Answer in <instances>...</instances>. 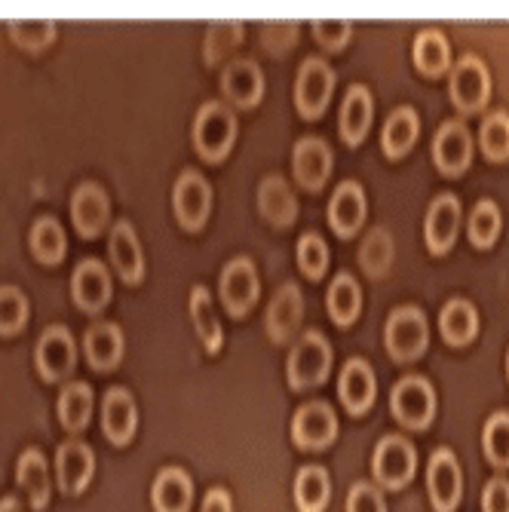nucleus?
<instances>
[{"instance_id": "nucleus-1", "label": "nucleus", "mask_w": 509, "mask_h": 512, "mask_svg": "<svg viewBox=\"0 0 509 512\" xmlns=\"http://www.w3.org/2000/svg\"><path fill=\"white\" fill-rule=\"evenodd\" d=\"M237 142V117L221 102H206L194 117V145L200 157L221 160Z\"/></svg>"}, {"instance_id": "nucleus-2", "label": "nucleus", "mask_w": 509, "mask_h": 512, "mask_svg": "<svg viewBox=\"0 0 509 512\" xmlns=\"http://www.w3.org/2000/svg\"><path fill=\"white\" fill-rule=\"evenodd\" d=\"M332 368V344L322 338L319 332H304V338L292 347L289 353V362H286V375H289V384L295 390H304V387H316L326 381Z\"/></svg>"}, {"instance_id": "nucleus-3", "label": "nucleus", "mask_w": 509, "mask_h": 512, "mask_svg": "<svg viewBox=\"0 0 509 512\" xmlns=\"http://www.w3.org/2000/svg\"><path fill=\"white\" fill-rule=\"evenodd\" d=\"M390 411L402 427L424 430L436 414V390L427 378L408 375L390 393Z\"/></svg>"}, {"instance_id": "nucleus-4", "label": "nucleus", "mask_w": 509, "mask_h": 512, "mask_svg": "<svg viewBox=\"0 0 509 512\" xmlns=\"http://www.w3.org/2000/svg\"><path fill=\"white\" fill-rule=\"evenodd\" d=\"M384 344L393 353V359H418L430 344V325L424 310L396 307L387 319Z\"/></svg>"}, {"instance_id": "nucleus-5", "label": "nucleus", "mask_w": 509, "mask_h": 512, "mask_svg": "<svg viewBox=\"0 0 509 512\" xmlns=\"http://www.w3.org/2000/svg\"><path fill=\"white\" fill-rule=\"evenodd\" d=\"M414 467H418V451L402 436H384L375 448L372 457V473L387 491H399L402 485L411 482Z\"/></svg>"}, {"instance_id": "nucleus-6", "label": "nucleus", "mask_w": 509, "mask_h": 512, "mask_svg": "<svg viewBox=\"0 0 509 512\" xmlns=\"http://www.w3.org/2000/svg\"><path fill=\"white\" fill-rule=\"evenodd\" d=\"M448 92H451V102L464 114L482 111L488 96H491V74H488L485 62L479 56H464V59H460L451 68Z\"/></svg>"}, {"instance_id": "nucleus-7", "label": "nucleus", "mask_w": 509, "mask_h": 512, "mask_svg": "<svg viewBox=\"0 0 509 512\" xmlns=\"http://www.w3.org/2000/svg\"><path fill=\"white\" fill-rule=\"evenodd\" d=\"M332 89H335V71L329 68V62H322L319 56L304 59V65L298 68V80H295V105L301 117L313 120L326 111Z\"/></svg>"}, {"instance_id": "nucleus-8", "label": "nucleus", "mask_w": 509, "mask_h": 512, "mask_svg": "<svg viewBox=\"0 0 509 512\" xmlns=\"http://www.w3.org/2000/svg\"><path fill=\"white\" fill-rule=\"evenodd\" d=\"M338 439V414L326 402H307L292 417V442L298 448H329Z\"/></svg>"}, {"instance_id": "nucleus-9", "label": "nucleus", "mask_w": 509, "mask_h": 512, "mask_svg": "<svg viewBox=\"0 0 509 512\" xmlns=\"http://www.w3.org/2000/svg\"><path fill=\"white\" fill-rule=\"evenodd\" d=\"M172 206H175V218L184 227H203V221L209 218L212 209V188L209 181L197 172V169H184L172 188Z\"/></svg>"}, {"instance_id": "nucleus-10", "label": "nucleus", "mask_w": 509, "mask_h": 512, "mask_svg": "<svg viewBox=\"0 0 509 512\" xmlns=\"http://www.w3.org/2000/svg\"><path fill=\"white\" fill-rule=\"evenodd\" d=\"M427 488L436 512H451L460 503L464 491V476H460V463L451 448H436L427 467Z\"/></svg>"}, {"instance_id": "nucleus-11", "label": "nucleus", "mask_w": 509, "mask_h": 512, "mask_svg": "<svg viewBox=\"0 0 509 512\" xmlns=\"http://www.w3.org/2000/svg\"><path fill=\"white\" fill-rule=\"evenodd\" d=\"M74 359H77V347H74L71 332L65 325H50V329L40 335L37 350H34L37 371L46 381H59V378L71 375Z\"/></svg>"}, {"instance_id": "nucleus-12", "label": "nucleus", "mask_w": 509, "mask_h": 512, "mask_svg": "<svg viewBox=\"0 0 509 512\" xmlns=\"http://www.w3.org/2000/svg\"><path fill=\"white\" fill-rule=\"evenodd\" d=\"M433 160L445 175H460L473 160V135L464 120H445L433 138Z\"/></svg>"}, {"instance_id": "nucleus-13", "label": "nucleus", "mask_w": 509, "mask_h": 512, "mask_svg": "<svg viewBox=\"0 0 509 512\" xmlns=\"http://www.w3.org/2000/svg\"><path fill=\"white\" fill-rule=\"evenodd\" d=\"M258 270L249 258L227 261L221 270V301L230 316H243L258 301Z\"/></svg>"}, {"instance_id": "nucleus-14", "label": "nucleus", "mask_w": 509, "mask_h": 512, "mask_svg": "<svg viewBox=\"0 0 509 512\" xmlns=\"http://www.w3.org/2000/svg\"><path fill=\"white\" fill-rule=\"evenodd\" d=\"M71 295L80 310L99 313L111 301V276H108L105 264L96 258L80 261L71 273Z\"/></svg>"}, {"instance_id": "nucleus-15", "label": "nucleus", "mask_w": 509, "mask_h": 512, "mask_svg": "<svg viewBox=\"0 0 509 512\" xmlns=\"http://www.w3.org/2000/svg\"><path fill=\"white\" fill-rule=\"evenodd\" d=\"M108 215H111V200L102 184L96 181L77 184V191L71 197V218H74V227L80 230V237H96L108 224Z\"/></svg>"}, {"instance_id": "nucleus-16", "label": "nucleus", "mask_w": 509, "mask_h": 512, "mask_svg": "<svg viewBox=\"0 0 509 512\" xmlns=\"http://www.w3.org/2000/svg\"><path fill=\"white\" fill-rule=\"evenodd\" d=\"M56 473H59V488L65 494H80L92 473H96V454L80 439H68L56 451Z\"/></svg>"}, {"instance_id": "nucleus-17", "label": "nucleus", "mask_w": 509, "mask_h": 512, "mask_svg": "<svg viewBox=\"0 0 509 512\" xmlns=\"http://www.w3.org/2000/svg\"><path fill=\"white\" fill-rule=\"evenodd\" d=\"M292 166H295V178L307 191H319L332 172V148L322 142V138L307 135L301 142H295Z\"/></svg>"}, {"instance_id": "nucleus-18", "label": "nucleus", "mask_w": 509, "mask_h": 512, "mask_svg": "<svg viewBox=\"0 0 509 512\" xmlns=\"http://www.w3.org/2000/svg\"><path fill=\"white\" fill-rule=\"evenodd\" d=\"M221 92L240 108H255L264 96L261 68L252 59H234L221 71Z\"/></svg>"}, {"instance_id": "nucleus-19", "label": "nucleus", "mask_w": 509, "mask_h": 512, "mask_svg": "<svg viewBox=\"0 0 509 512\" xmlns=\"http://www.w3.org/2000/svg\"><path fill=\"white\" fill-rule=\"evenodd\" d=\"M338 393H341L350 414H362V411L372 408L375 393H378V381H375L372 365H368L365 359H347L341 368Z\"/></svg>"}, {"instance_id": "nucleus-20", "label": "nucleus", "mask_w": 509, "mask_h": 512, "mask_svg": "<svg viewBox=\"0 0 509 512\" xmlns=\"http://www.w3.org/2000/svg\"><path fill=\"white\" fill-rule=\"evenodd\" d=\"M457 227H460V200L454 194H439L430 203V212L424 221V237H427L430 252L436 255L448 252L457 237Z\"/></svg>"}, {"instance_id": "nucleus-21", "label": "nucleus", "mask_w": 509, "mask_h": 512, "mask_svg": "<svg viewBox=\"0 0 509 512\" xmlns=\"http://www.w3.org/2000/svg\"><path fill=\"white\" fill-rule=\"evenodd\" d=\"M301 316H304V301H301V292L295 283H286L276 289L270 307H267V332L276 344H286L301 325Z\"/></svg>"}, {"instance_id": "nucleus-22", "label": "nucleus", "mask_w": 509, "mask_h": 512, "mask_svg": "<svg viewBox=\"0 0 509 512\" xmlns=\"http://www.w3.org/2000/svg\"><path fill=\"white\" fill-rule=\"evenodd\" d=\"M138 424V411L135 399L126 387H111L102 402V430L114 445H126L135 433Z\"/></svg>"}, {"instance_id": "nucleus-23", "label": "nucleus", "mask_w": 509, "mask_h": 512, "mask_svg": "<svg viewBox=\"0 0 509 512\" xmlns=\"http://www.w3.org/2000/svg\"><path fill=\"white\" fill-rule=\"evenodd\" d=\"M362 221H365V191L356 181H341L329 203V224L335 227L338 237H353Z\"/></svg>"}, {"instance_id": "nucleus-24", "label": "nucleus", "mask_w": 509, "mask_h": 512, "mask_svg": "<svg viewBox=\"0 0 509 512\" xmlns=\"http://www.w3.org/2000/svg\"><path fill=\"white\" fill-rule=\"evenodd\" d=\"M111 258H114V267L126 283H138V279L145 276L142 243H138V234L129 221H117L111 227Z\"/></svg>"}, {"instance_id": "nucleus-25", "label": "nucleus", "mask_w": 509, "mask_h": 512, "mask_svg": "<svg viewBox=\"0 0 509 512\" xmlns=\"http://www.w3.org/2000/svg\"><path fill=\"white\" fill-rule=\"evenodd\" d=\"M191 500H194V482L184 470L166 467L154 479L151 503H154L157 512H191Z\"/></svg>"}, {"instance_id": "nucleus-26", "label": "nucleus", "mask_w": 509, "mask_h": 512, "mask_svg": "<svg viewBox=\"0 0 509 512\" xmlns=\"http://www.w3.org/2000/svg\"><path fill=\"white\" fill-rule=\"evenodd\" d=\"M258 209L276 227H289L295 221L298 203H295V194L286 184V178H280V175L261 178V184H258Z\"/></svg>"}, {"instance_id": "nucleus-27", "label": "nucleus", "mask_w": 509, "mask_h": 512, "mask_svg": "<svg viewBox=\"0 0 509 512\" xmlns=\"http://www.w3.org/2000/svg\"><path fill=\"white\" fill-rule=\"evenodd\" d=\"M372 114H375V105H372V92L362 83H353L344 96V105H341V138L347 145H359L368 126H372Z\"/></svg>"}, {"instance_id": "nucleus-28", "label": "nucleus", "mask_w": 509, "mask_h": 512, "mask_svg": "<svg viewBox=\"0 0 509 512\" xmlns=\"http://www.w3.org/2000/svg\"><path fill=\"white\" fill-rule=\"evenodd\" d=\"M19 485L28 494V503L34 509H43L50 503L53 494V482H50V467H46V457L37 448H25L19 457V467H16Z\"/></svg>"}, {"instance_id": "nucleus-29", "label": "nucleus", "mask_w": 509, "mask_h": 512, "mask_svg": "<svg viewBox=\"0 0 509 512\" xmlns=\"http://www.w3.org/2000/svg\"><path fill=\"white\" fill-rule=\"evenodd\" d=\"M83 350L86 359L92 362V368H114L123 356V332L114 322H96L89 325V332L83 338Z\"/></svg>"}, {"instance_id": "nucleus-30", "label": "nucleus", "mask_w": 509, "mask_h": 512, "mask_svg": "<svg viewBox=\"0 0 509 512\" xmlns=\"http://www.w3.org/2000/svg\"><path fill=\"white\" fill-rule=\"evenodd\" d=\"M439 329H442V338L454 347H464L476 338L479 332V313L470 301L464 298H454L442 307L439 313Z\"/></svg>"}, {"instance_id": "nucleus-31", "label": "nucleus", "mask_w": 509, "mask_h": 512, "mask_svg": "<svg viewBox=\"0 0 509 512\" xmlns=\"http://www.w3.org/2000/svg\"><path fill=\"white\" fill-rule=\"evenodd\" d=\"M418 129H421V123H418V111L408 108V105L396 108V111L387 117L384 132H381L384 154H390V157H402L405 151H411V145L418 142Z\"/></svg>"}, {"instance_id": "nucleus-32", "label": "nucleus", "mask_w": 509, "mask_h": 512, "mask_svg": "<svg viewBox=\"0 0 509 512\" xmlns=\"http://www.w3.org/2000/svg\"><path fill=\"white\" fill-rule=\"evenodd\" d=\"M332 500V482L322 467H304L295 476V506L298 512H322Z\"/></svg>"}, {"instance_id": "nucleus-33", "label": "nucleus", "mask_w": 509, "mask_h": 512, "mask_svg": "<svg viewBox=\"0 0 509 512\" xmlns=\"http://www.w3.org/2000/svg\"><path fill=\"white\" fill-rule=\"evenodd\" d=\"M414 65H418V71H424L427 77H439V74L448 71L451 46H448L442 31L427 28V31H421L418 37H414Z\"/></svg>"}, {"instance_id": "nucleus-34", "label": "nucleus", "mask_w": 509, "mask_h": 512, "mask_svg": "<svg viewBox=\"0 0 509 512\" xmlns=\"http://www.w3.org/2000/svg\"><path fill=\"white\" fill-rule=\"evenodd\" d=\"M191 319L197 325V335H200L203 347L209 353H218L221 344H224V332H221V319H218V313L212 307V298H209L206 286L191 289Z\"/></svg>"}, {"instance_id": "nucleus-35", "label": "nucleus", "mask_w": 509, "mask_h": 512, "mask_svg": "<svg viewBox=\"0 0 509 512\" xmlns=\"http://www.w3.org/2000/svg\"><path fill=\"white\" fill-rule=\"evenodd\" d=\"M68 240H65V230L53 215H43L34 221L31 227V252L43 261V264H59L65 258Z\"/></svg>"}, {"instance_id": "nucleus-36", "label": "nucleus", "mask_w": 509, "mask_h": 512, "mask_svg": "<svg viewBox=\"0 0 509 512\" xmlns=\"http://www.w3.org/2000/svg\"><path fill=\"white\" fill-rule=\"evenodd\" d=\"M329 313L338 325H350L362 310V289L350 273H338L329 286Z\"/></svg>"}, {"instance_id": "nucleus-37", "label": "nucleus", "mask_w": 509, "mask_h": 512, "mask_svg": "<svg viewBox=\"0 0 509 512\" xmlns=\"http://www.w3.org/2000/svg\"><path fill=\"white\" fill-rule=\"evenodd\" d=\"M92 414V387L83 381H74L59 396V421L68 433H80L89 424Z\"/></svg>"}, {"instance_id": "nucleus-38", "label": "nucleus", "mask_w": 509, "mask_h": 512, "mask_svg": "<svg viewBox=\"0 0 509 512\" xmlns=\"http://www.w3.org/2000/svg\"><path fill=\"white\" fill-rule=\"evenodd\" d=\"M485 457L497 470H509V411H494L482 430Z\"/></svg>"}, {"instance_id": "nucleus-39", "label": "nucleus", "mask_w": 509, "mask_h": 512, "mask_svg": "<svg viewBox=\"0 0 509 512\" xmlns=\"http://www.w3.org/2000/svg\"><path fill=\"white\" fill-rule=\"evenodd\" d=\"M359 261L365 267L368 276H384L390 270L393 261V240H390V230L387 227H375L372 234L365 237L362 249H359Z\"/></svg>"}, {"instance_id": "nucleus-40", "label": "nucleus", "mask_w": 509, "mask_h": 512, "mask_svg": "<svg viewBox=\"0 0 509 512\" xmlns=\"http://www.w3.org/2000/svg\"><path fill=\"white\" fill-rule=\"evenodd\" d=\"M500 209L494 200H479L476 209L470 212V243L479 246V249H488L494 246L497 234H500Z\"/></svg>"}, {"instance_id": "nucleus-41", "label": "nucleus", "mask_w": 509, "mask_h": 512, "mask_svg": "<svg viewBox=\"0 0 509 512\" xmlns=\"http://www.w3.org/2000/svg\"><path fill=\"white\" fill-rule=\"evenodd\" d=\"M479 145L488 160H506L509 157V114L494 111L485 117L479 129Z\"/></svg>"}, {"instance_id": "nucleus-42", "label": "nucleus", "mask_w": 509, "mask_h": 512, "mask_svg": "<svg viewBox=\"0 0 509 512\" xmlns=\"http://www.w3.org/2000/svg\"><path fill=\"white\" fill-rule=\"evenodd\" d=\"M7 31L19 46H25V50H43V46L56 37V22L53 19H10Z\"/></svg>"}, {"instance_id": "nucleus-43", "label": "nucleus", "mask_w": 509, "mask_h": 512, "mask_svg": "<svg viewBox=\"0 0 509 512\" xmlns=\"http://www.w3.org/2000/svg\"><path fill=\"white\" fill-rule=\"evenodd\" d=\"M243 40V22H212L209 31H206V43H203V53H206V62H218L221 56H227L234 46Z\"/></svg>"}, {"instance_id": "nucleus-44", "label": "nucleus", "mask_w": 509, "mask_h": 512, "mask_svg": "<svg viewBox=\"0 0 509 512\" xmlns=\"http://www.w3.org/2000/svg\"><path fill=\"white\" fill-rule=\"evenodd\" d=\"M28 319V298L16 286H0V335L19 332Z\"/></svg>"}, {"instance_id": "nucleus-45", "label": "nucleus", "mask_w": 509, "mask_h": 512, "mask_svg": "<svg viewBox=\"0 0 509 512\" xmlns=\"http://www.w3.org/2000/svg\"><path fill=\"white\" fill-rule=\"evenodd\" d=\"M298 267L310 276V279H319L329 267V246L322 243L319 234H304L298 240Z\"/></svg>"}, {"instance_id": "nucleus-46", "label": "nucleus", "mask_w": 509, "mask_h": 512, "mask_svg": "<svg viewBox=\"0 0 509 512\" xmlns=\"http://www.w3.org/2000/svg\"><path fill=\"white\" fill-rule=\"evenodd\" d=\"M313 34L329 50H341L353 34V22L347 19H313Z\"/></svg>"}, {"instance_id": "nucleus-47", "label": "nucleus", "mask_w": 509, "mask_h": 512, "mask_svg": "<svg viewBox=\"0 0 509 512\" xmlns=\"http://www.w3.org/2000/svg\"><path fill=\"white\" fill-rule=\"evenodd\" d=\"M347 512H387L384 494L372 482H356L347 494Z\"/></svg>"}, {"instance_id": "nucleus-48", "label": "nucleus", "mask_w": 509, "mask_h": 512, "mask_svg": "<svg viewBox=\"0 0 509 512\" xmlns=\"http://www.w3.org/2000/svg\"><path fill=\"white\" fill-rule=\"evenodd\" d=\"M482 512H509V479L494 476L482 491Z\"/></svg>"}, {"instance_id": "nucleus-49", "label": "nucleus", "mask_w": 509, "mask_h": 512, "mask_svg": "<svg viewBox=\"0 0 509 512\" xmlns=\"http://www.w3.org/2000/svg\"><path fill=\"white\" fill-rule=\"evenodd\" d=\"M200 512H234V503H230V494L224 488H212V491H206Z\"/></svg>"}, {"instance_id": "nucleus-50", "label": "nucleus", "mask_w": 509, "mask_h": 512, "mask_svg": "<svg viewBox=\"0 0 509 512\" xmlns=\"http://www.w3.org/2000/svg\"><path fill=\"white\" fill-rule=\"evenodd\" d=\"M0 512H22V506H19L16 497H4V500H0Z\"/></svg>"}, {"instance_id": "nucleus-51", "label": "nucleus", "mask_w": 509, "mask_h": 512, "mask_svg": "<svg viewBox=\"0 0 509 512\" xmlns=\"http://www.w3.org/2000/svg\"><path fill=\"white\" fill-rule=\"evenodd\" d=\"M506 371H509V353H506Z\"/></svg>"}]
</instances>
